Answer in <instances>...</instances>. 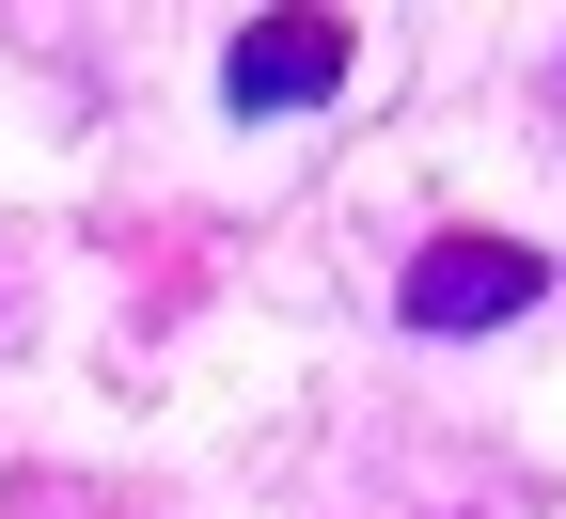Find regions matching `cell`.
I'll use <instances>...</instances> for the list:
<instances>
[{"instance_id":"cell-1","label":"cell","mask_w":566,"mask_h":519,"mask_svg":"<svg viewBox=\"0 0 566 519\" xmlns=\"http://www.w3.org/2000/svg\"><path fill=\"white\" fill-rule=\"evenodd\" d=\"M535 300H551V252L488 237V220L424 237V252H409V283H394V315H409V331H504V315H535Z\"/></svg>"},{"instance_id":"cell-2","label":"cell","mask_w":566,"mask_h":519,"mask_svg":"<svg viewBox=\"0 0 566 519\" xmlns=\"http://www.w3.org/2000/svg\"><path fill=\"white\" fill-rule=\"evenodd\" d=\"M346 63H363V32H346V17H237L221 95H237L252 126H283V111H331V95H346Z\"/></svg>"}]
</instances>
